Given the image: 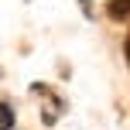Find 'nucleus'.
<instances>
[{"instance_id":"2","label":"nucleus","mask_w":130,"mask_h":130,"mask_svg":"<svg viewBox=\"0 0 130 130\" xmlns=\"http://www.w3.org/2000/svg\"><path fill=\"white\" fill-rule=\"evenodd\" d=\"M106 14L113 21H130V0H110L106 4Z\"/></svg>"},{"instance_id":"4","label":"nucleus","mask_w":130,"mask_h":130,"mask_svg":"<svg viewBox=\"0 0 130 130\" xmlns=\"http://www.w3.org/2000/svg\"><path fill=\"white\" fill-rule=\"evenodd\" d=\"M123 55H127V65H130V31H127V41H123Z\"/></svg>"},{"instance_id":"3","label":"nucleus","mask_w":130,"mask_h":130,"mask_svg":"<svg viewBox=\"0 0 130 130\" xmlns=\"http://www.w3.org/2000/svg\"><path fill=\"white\" fill-rule=\"evenodd\" d=\"M0 130H14V106L0 103Z\"/></svg>"},{"instance_id":"1","label":"nucleus","mask_w":130,"mask_h":130,"mask_svg":"<svg viewBox=\"0 0 130 130\" xmlns=\"http://www.w3.org/2000/svg\"><path fill=\"white\" fill-rule=\"evenodd\" d=\"M31 89H34V96H41V99L48 103V106H45V113H41V120H45L48 127H52V123H58V113L65 110V103H62V99L52 92V86H41V82H34Z\"/></svg>"}]
</instances>
